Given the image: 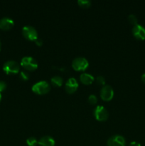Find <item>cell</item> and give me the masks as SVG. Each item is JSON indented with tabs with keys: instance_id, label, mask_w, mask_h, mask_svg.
<instances>
[{
	"instance_id": "obj_21",
	"label": "cell",
	"mask_w": 145,
	"mask_h": 146,
	"mask_svg": "<svg viewBox=\"0 0 145 146\" xmlns=\"http://www.w3.org/2000/svg\"><path fill=\"white\" fill-rule=\"evenodd\" d=\"M7 88V84L4 81H0V93L4 91Z\"/></svg>"
},
{
	"instance_id": "obj_16",
	"label": "cell",
	"mask_w": 145,
	"mask_h": 146,
	"mask_svg": "<svg viewBox=\"0 0 145 146\" xmlns=\"http://www.w3.org/2000/svg\"><path fill=\"white\" fill-rule=\"evenodd\" d=\"M26 143L29 146H36L38 144V141L35 137H29L27 138Z\"/></svg>"
},
{
	"instance_id": "obj_9",
	"label": "cell",
	"mask_w": 145,
	"mask_h": 146,
	"mask_svg": "<svg viewBox=\"0 0 145 146\" xmlns=\"http://www.w3.org/2000/svg\"><path fill=\"white\" fill-rule=\"evenodd\" d=\"M132 34L134 36L139 40L145 39V28L140 24H136L132 28Z\"/></svg>"
},
{
	"instance_id": "obj_22",
	"label": "cell",
	"mask_w": 145,
	"mask_h": 146,
	"mask_svg": "<svg viewBox=\"0 0 145 146\" xmlns=\"http://www.w3.org/2000/svg\"><path fill=\"white\" fill-rule=\"evenodd\" d=\"M128 146H141V145L140 143L136 142V141H132V142H131L130 143H129V145Z\"/></svg>"
},
{
	"instance_id": "obj_2",
	"label": "cell",
	"mask_w": 145,
	"mask_h": 146,
	"mask_svg": "<svg viewBox=\"0 0 145 146\" xmlns=\"http://www.w3.org/2000/svg\"><path fill=\"white\" fill-rule=\"evenodd\" d=\"M21 65L28 71H34L38 68L36 60L31 56L23 57L21 61Z\"/></svg>"
},
{
	"instance_id": "obj_14",
	"label": "cell",
	"mask_w": 145,
	"mask_h": 146,
	"mask_svg": "<svg viewBox=\"0 0 145 146\" xmlns=\"http://www.w3.org/2000/svg\"><path fill=\"white\" fill-rule=\"evenodd\" d=\"M51 82L55 86H61L63 84V78L59 76H55L51 78Z\"/></svg>"
},
{
	"instance_id": "obj_13",
	"label": "cell",
	"mask_w": 145,
	"mask_h": 146,
	"mask_svg": "<svg viewBox=\"0 0 145 146\" xmlns=\"http://www.w3.org/2000/svg\"><path fill=\"white\" fill-rule=\"evenodd\" d=\"M80 79L82 84H85V85H89L93 82L95 78H94L93 76H92L91 74H88V73H82L80 76Z\"/></svg>"
},
{
	"instance_id": "obj_4",
	"label": "cell",
	"mask_w": 145,
	"mask_h": 146,
	"mask_svg": "<svg viewBox=\"0 0 145 146\" xmlns=\"http://www.w3.org/2000/svg\"><path fill=\"white\" fill-rule=\"evenodd\" d=\"M89 63L84 57H77L72 61V66L75 71H84L88 68Z\"/></svg>"
},
{
	"instance_id": "obj_10",
	"label": "cell",
	"mask_w": 145,
	"mask_h": 146,
	"mask_svg": "<svg viewBox=\"0 0 145 146\" xmlns=\"http://www.w3.org/2000/svg\"><path fill=\"white\" fill-rule=\"evenodd\" d=\"M78 88V83L75 78H70L65 83V88L68 94H72Z\"/></svg>"
},
{
	"instance_id": "obj_1",
	"label": "cell",
	"mask_w": 145,
	"mask_h": 146,
	"mask_svg": "<svg viewBox=\"0 0 145 146\" xmlns=\"http://www.w3.org/2000/svg\"><path fill=\"white\" fill-rule=\"evenodd\" d=\"M31 89L35 94L42 95V94H47L51 89V87L47 81H41L34 84Z\"/></svg>"
},
{
	"instance_id": "obj_11",
	"label": "cell",
	"mask_w": 145,
	"mask_h": 146,
	"mask_svg": "<svg viewBox=\"0 0 145 146\" xmlns=\"http://www.w3.org/2000/svg\"><path fill=\"white\" fill-rule=\"evenodd\" d=\"M14 22L9 17H3L0 19V29L2 30H9L14 26Z\"/></svg>"
},
{
	"instance_id": "obj_18",
	"label": "cell",
	"mask_w": 145,
	"mask_h": 146,
	"mask_svg": "<svg viewBox=\"0 0 145 146\" xmlns=\"http://www.w3.org/2000/svg\"><path fill=\"white\" fill-rule=\"evenodd\" d=\"M20 78H21L24 81H28V78H29V74L26 72V71H22L20 72Z\"/></svg>"
},
{
	"instance_id": "obj_7",
	"label": "cell",
	"mask_w": 145,
	"mask_h": 146,
	"mask_svg": "<svg viewBox=\"0 0 145 146\" xmlns=\"http://www.w3.org/2000/svg\"><path fill=\"white\" fill-rule=\"evenodd\" d=\"M114 96L113 88L109 85H105L100 90V96L104 101H110Z\"/></svg>"
},
{
	"instance_id": "obj_8",
	"label": "cell",
	"mask_w": 145,
	"mask_h": 146,
	"mask_svg": "<svg viewBox=\"0 0 145 146\" xmlns=\"http://www.w3.org/2000/svg\"><path fill=\"white\" fill-rule=\"evenodd\" d=\"M108 146H125V139L123 136L120 135H115L108 139Z\"/></svg>"
},
{
	"instance_id": "obj_20",
	"label": "cell",
	"mask_w": 145,
	"mask_h": 146,
	"mask_svg": "<svg viewBox=\"0 0 145 146\" xmlns=\"http://www.w3.org/2000/svg\"><path fill=\"white\" fill-rule=\"evenodd\" d=\"M96 81L98 84H100V85H105V78H104L103 76H99L97 77Z\"/></svg>"
},
{
	"instance_id": "obj_17",
	"label": "cell",
	"mask_w": 145,
	"mask_h": 146,
	"mask_svg": "<svg viewBox=\"0 0 145 146\" xmlns=\"http://www.w3.org/2000/svg\"><path fill=\"white\" fill-rule=\"evenodd\" d=\"M128 20H129V22L131 24H134V25H136L137 24V18H136V16L134 14H129V17H128Z\"/></svg>"
},
{
	"instance_id": "obj_6",
	"label": "cell",
	"mask_w": 145,
	"mask_h": 146,
	"mask_svg": "<svg viewBox=\"0 0 145 146\" xmlns=\"http://www.w3.org/2000/svg\"><path fill=\"white\" fill-rule=\"evenodd\" d=\"M94 115L98 121H106L109 116L108 111L102 106H98L94 110Z\"/></svg>"
},
{
	"instance_id": "obj_12",
	"label": "cell",
	"mask_w": 145,
	"mask_h": 146,
	"mask_svg": "<svg viewBox=\"0 0 145 146\" xmlns=\"http://www.w3.org/2000/svg\"><path fill=\"white\" fill-rule=\"evenodd\" d=\"M40 146H54L55 145V141L51 136L45 135L42 137L38 142Z\"/></svg>"
},
{
	"instance_id": "obj_19",
	"label": "cell",
	"mask_w": 145,
	"mask_h": 146,
	"mask_svg": "<svg viewBox=\"0 0 145 146\" xmlns=\"http://www.w3.org/2000/svg\"><path fill=\"white\" fill-rule=\"evenodd\" d=\"M88 101H89V102L91 104H95L97 103V101H98V98H97L96 96L93 95V94H91L88 97Z\"/></svg>"
},
{
	"instance_id": "obj_15",
	"label": "cell",
	"mask_w": 145,
	"mask_h": 146,
	"mask_svg": "<svg viewBox=\"0 0 145 146\" xmlns=\"http://www.w3.org/2000/svg\"><path fill=\"white\" fill-rule=\"evenodd\" d=\"M78 4L81 7L84 8H88L90 6L91 1L90 0H78Z\"/></svg>"
},
{
	"instance_id": "obj_26",
	"label": "cell",
	"mask_w": 145,
	"mask_h": 146,
	"mask_svg": "<svg viewBox=\"0 0 145 146\" xmlns=\"http://www.w3.org/2000/svg\"><path fill=\"white\" fill-rule=\"evenodd\" d=\"M1 41H0V50H1Z\"/></svg>"
},
{
	"instance_id": "obj_3",
	"label": "cell",
	"mask_w": 145,
	"mask_h": 146,
	"mask_svg": "<svg viewBox=\"0 0 145 146\" xmlns=\"http://www.w3.org/2000/svg\"><path fill=\"white\" fill-rule=\"evenodd\" d=\"M3 70L7 74H17L20 70V66L16 61L9 60L4 63L3 66Z\"/></svg>"
},
{
	"instance_id": "obj_5",
	"label": "cell",
	"mask_w": 145,
	"mask_h": 146,
	"mask_svg": "<svg viewBox=\"0 0 145 146\" xmlns=\"http://www.w3.org/2000/svg\"><path fill=\"white\" fill-rule=\"evenodd\" d=\"M22 34L26 38L31 41H36L38 38V32L34 27L26 25L22 29Z\"/></svg>"
},
{
	"instance_id": "obj_25",
	"label": "cell",
	"mask_w": 145,
	"mask_h": 146,
	"mask_svg": "<svg viewBox=\"0 0 145 146\" xmlns=\"http://www.w3.org/2000/svg\"><path fill=\"white\" fill-rule=\"evenodd\" d=\"M1 93H0V101H1Z\"/></svg>"
},
{
	"instance_id": "obj_23",
	"label": "cell",
	"mask_w": 145,
	"mask_h": 146,
	"mask_svg": "<svg viewBox=\"0 0 145 146\" xmlns=\"http://www.w3.org/2000/svg\"><path fill=\"white\" fill-rule=\"evenodd\" d=\"M35 42H36V44L38 46H41V45H42V44H43L42 40H41V38H37Z\"/></svg>"
},
{
	"instance_id": "obj_24",
	"label": "cell",
	"mask_w": 145,
	"mask_h": 146,
	"mask_svg": "<svg viewBox=\"0 0 145 146\" xmlns=\"http://www.w3.org/2000/svg\"><path fill=\"white\" fill-rule=\"evenodd\" d=\"M141 79H142V81L145 84V74H142V76H141Z\"/></svg>"
}]
</instances>
